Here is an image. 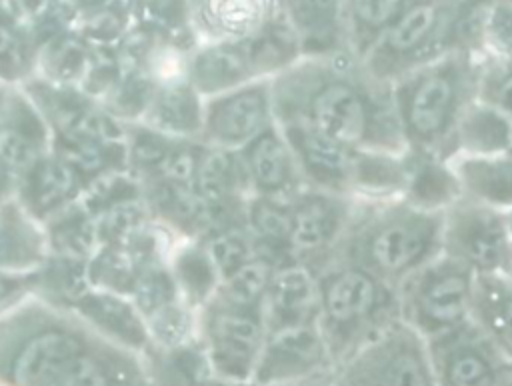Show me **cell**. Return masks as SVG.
I'll list each match as a JSON object with an SVG mask.
<instances>
[{"label":"cell","mask_w":512,"mask_h":386,"mask_svg":"<svg viewBox=\"0 0 512 386\" xmlns=\"http://www.w3.org/2000/svg\"><path fill=\"white\" fill-rule=\"evenodd\" d=\"M210 252H212V258H214V264L220 270L228 272V274H232L236 268H240L242 264L248 262V244L236 232L220 234L212 242Z\"/></svg>","instance_id":"34"},{"label":"cell","mask_w":512,"mask_h":386,"mask_svg":"<svg viewBox=\"0 0 512 386\" xmlns=\"http://www.w3.org/2000/svg\"><path fill=\"white\" fill-rule=\"evenodd\" d=\"M184 320L182 314L176 310H170L166 306L154 310V334L164 342V344H174L184 336Z\"/></svg>","instance_id":"36"},{"label":"cell","mask_w":512,"mask_h":386,"mask_svg":"<svg viewBox=\"0 0 512 386\" xmlns=\"http://www.w3.org/2000/svg\"><path fill=\"white\" fill-rule=\"evenodd\" d=\"M506 218V230H508V276H512V210L504 212Z\"/></svg>","instance_id":"43"},{"label":"cell","mask_w":512,"mask_h":386,"mask_svg":"<svg viewBox=\"0 0 512 386\" xmlns=\"http://www.w3.org/2000/svg\"><path fill=\"white\" fill-rule=\"evenodd\" d=\"M158 120L170 130H188L196 126V102L186 88H170L156 104Z\"/></svg>","instance_id":"28"},{"label":"cell","mask_w":512,"mask_h":386,"mask_svg":"<svg viewBox=\"0 0 512 386\" xmlns=\"http://www.w3.org/2000/svg\"><path fill=\"white\" fill-rule=\"evenodd\" d=\"M478 60L474 54L452 52L390 84L408 150L448 162L454 130L476 98Z\"/></svg>","instance_id":"3"},{"label":"cell","mask_w":512,"mask_h":386,"mask_svg":"<svg viewBox=\"0 0 512 386\" xmlns=\"http://www.w3.org/2000/svg\"><path fill=\"white\" fill-rule=\"evenodd\" d=\"M464 198L512 210V154H456L448 160Z\"/></svg>","instance_id":"14"},{"label":"cell","mask_w":512,"mask_h":386,"mask_svg":"<svg viewBox=\"0 0 512 386\" xmlns=\"http://www.w3.org/2000/svg\"><path fill=\"white\" fill-rule=\"evenodd\" d=\"M300 50V40L292 28V24L276 22L266 26L244 52L248 62H256L260 66H276L288 62Z\"/></svg>","instance_id":"25"},{"label":"cell","mask_w":512,"mask_h":386,"mask_svg":"<svg viewBox=\"0 0 512 386\" xmlns=\"http://www.w3.org/2000/svg\"><path fill=\"white\" fill-rule=\"evenodd\" d=\"M22 4H24L28 10L36 12V10H42V8L48 4V0H22Z\"/></svg>","instance_id":"44"},{"label":"cell","mask_w":512,"mask_h":386,"mask_svg":"<svg viewBox=\"0 0 512 386\" xmlns=\"http://www.w3.org/2000/svg\"><path fill=\"white\" fill-rule=\"evenodd\" d=\"M270 264L264 260H252L236 268L228 278V296L236 304L254 302L262 290L270 284Z\"/></svg>","instance_id":"27"},{"label":"cell","mask_w":512,"mask_h":386,"mask_svg":"<svg viewBox=\"0 0 512 386\" xmlns=\"http://www.w3.org/2000/svg\"><path fill=\"white\" fill-rule=\"evenodd\" d=\"M138 296H140L142 304L152 306V308H160L164 298L168 296V284H166V280L162 276L150 274V276L140 280Z\"/></svg>","instance_id":"37"},{"label":"cell","mask_w":512,"mask_h":386,"mask_svg":"<svg viewBox=\"0 0 512 386\" xmlns=\"http://www.w3.org/2000/svg\"><path fill=\"white\" fill-rule=\"evenodd\" d=\"M470 320L512 360V276L476 274Z\"/></svg>","instance_id":"16"},{"label":"cell","mask_w":512,"mask_h":386,"mask_svg":"<svg viewBox=\"0 0 512 386\" xmlns=\"http://www.w3.org/2000/svg\"><path fill=\"white\" fill-rule=\"evenodd\" d=\"M484 54L512 56V0H492L486 22Z\"/></svg>","instance_id":"29"},{"label":"cell","mask_w":512,"mask_h":386,"mask_svg":"<svg viewBox=\"0 0 512 386\" xmlns=\"http://www.w3.org/2000/svg\"><path fill=\"white\" fill-rule=\"evenodd\" d=\"M34 144L14 128H0V160L6 168H28L34 162Z\"/></svg>","instance_id":"33"},{"label":"cell","mask_w":512,"mask_h":386,"mask_svg":"<svg viewBox=\"0 0 512 386\" xmlns=\"http://www.w3.org/2000/svg\"><path fill=\"white\" fill-rule=\"evenodd\" d=\"M4 164H2V160H0V184H2V178H4Z\"/></svg>","instance_id":"48"},{"label":"cell","mask_w":512,"mask_h":386,"mask_svg":"<svg viewBox=\"0 0 512 386\" xmlns=\"http://www.w3.org/2000/svg\"><path fill=\"white\" fill-rule=\"evenodd\" d=\"M84 348V342L72 332H40L4 364L2 376L10 386H48L62 366Z\"/></svg>","instance_id":"12"},{"label":"cell","mask_w":512,"mask_h":386,"mask_svg":"<svg viewBox=\"0 0 512 386\" xmlns=\"http://www.w3.org/2000/svg\"><path fill=\"white\" fill-rule=\"evenodd\" d=\"M250 170L264 190H284L292 182V154L272 132L262 134L250 150Z\"/></svg>","instance_id":"22"},{"label":"cell","mask_w":512,"mask_h":386,"mask_svg":"<svg viewBox=\"0 0 512 386\" xmlns=\"http://www.w3.org/2000/svg\"><path fill=\"white\" fill-rule=\"evenodd\" d=\"M442 254V212L404 196L356 200L352 218L330 254L332 264L362 268L392 288Z\"/></svg>","instance_id":"2"},{"label":"cell","mask_w":512,"mask_h":386,"mask_svg":"<svg viewBox=\"0 0 512 386\" xmlns=\"http://www.w3.org/2000/svg\"><path fill=\"white\" fill-rule=\"evenodd\" d=\"M154 12L166 22H174L184 14L186 0H154Z\"/></svg>","instance_id":"41"},{"label":"cell","mask_w":512,"mask_h":386,"mask_svg":"<svg viewBox=\"0 0 512 386\" xmlns=\"http://www.w3.org/2000/svg\"><path fill=\"white\" fill-rule=\"evenodd\" d=\"M426 344L438 386H500L512 368L472 320Z\"/></svg>","instance_id":"9"},{"label":"cell","mask_w":512,"mask_h":386,"mask_svg":"<svg viewBox=\"0 0 512 386\" xmlns=\"http://www.w3.org/2000/svg\"><path fill=\"white\" fill-rule=\"evenodd\" d=\"M262 342L258 320L248 314H220L212 324V364L228 380H246Z\"/></svg>","instance_id":"15"},{"label":"cell","mask_w":512,"mask_h":386,"mask_svg":"<svg viewBox=\"0 0 512 386\" xmlns=\"http://www.w3.org/2000/svg\"><path fill=\"white\" fill-rule=\"evenodd\" d=\"M248 64L250 62L244 52L230 46H218L208 48L198 56L194 72L198 84L206 90H212L240 80L246 74Z\"/></svg>","instance_id":"24"},{"label":"cell","mask_w":512,"mask_h":386,"mask_svg":"<svg viewBox=\"0 0 512 386\" xmlns=\"http://www.w3.org/2000/svg\"><path fill=\"white\" fill-rule=\"evenodd\" d=\"M416 2L420 0H348L346 26L350 52L364 58L384 30Z\"/></svg>","instance_id":"20"},{"label":"cell","mask_w":512,"mask_h":386,"mask_svg":"<svg viewBox=\"0 0 512 386\" xmlns=\"http://www.w3.org/2000/svg\"><path fill=\"white\" fill-rule=\"evenodd\" d=\"M456 0H420L410 6L362 58L368 72L392 84L404 74L450 52Z\"/></svg>","instance_id":"6"},{"label":"cell","mask_w":512,"mask_h":386,"mask_svg":"<svg viewBox=\"0 0 512 386\" xmlns=\"http://www.w3.org/2000/svg\"><path fill=\"white\" fill-rule=\"evenodd\" d=\"M262 384L300 382L318 374L334 372V364L316 322L280 324L268 338L260 368Z\"/></svg>","instance_id":"10"},{"label":"cell","mask_w":512,"mask_h":386,"mask_svg":"<svg viewBox=\"0 0 512 386\" xmlns=\"http://www.w3.org/2000/svg\"><path fill=\"white\" fill-rule=\"evenodd\" d=\"M354 206L356 198L330 192L302 196L292 208V230L288 246L300 256H330L352 218Z\"/></svg>","instance_id":"11"},{"label":"cell","mask_w":512,"mask_h":386,"mask_svg":"<svg viewBox=\"0 0 512 386\" xmlns=\"http://www.w3.org/2000/svg\"><path fill=\"white\" fill-rule=\"evenodd\" d=\"M68 154L74 162H78L84 168H96L100 164V152L96 150V146L88 138L72 140V146H70Z\"/></svg>","instance_id":"40"},{"label":"cell","mask_w":512,"mask_h":386,"mask_svg":"<svg viewBox=\"0 0 512 386\" xmlns=\"http://www.w3.org/2000/svg\"><path fill=\"white\" fill-rule=\"evenodd\" d=\"M346 2L348 0H286L288 22L300 40L302 52L314 58L350 50Z\"/></svg>","instance_id":"13"},{"label":"cell","mask_w":512,"mask_h":386,"mask_svg":"<svg viewBox=\"0 0 512 386\" xmlns=\"http://www.w3.org/2000/svg\"><path fill=\"white\" fill-rule=\"evenodd\" d=\"M294 122L354 150L406 154L392 86L376 80L350 50L314 56L296 72Z\"/></svg>","instance_id":"1"},{"label":"cell","mask_w":512,"mask_h":386,"mask_svg":"<svg viewBox=\"0 0 512 386\" xmlns=\"http://www.w3.org/2000/svg\"><path fill=\"white\" fill-rule=\"evenodd\" d=\"M402 196L418 208L444 212L462 192L446 160L408 150V178Z\"/></svg>","instance_id":"18"},{"label":"cell","mask_w":512,"mask_h":386,"mask_svg":"<svg viewBox=\"0 0 512 386\" xmlns=\"http://www.w3.org/2000/svg\"><path fill=\"white\" fill-rule=\"evenodd\" d=\"M500 386H512V368H510V372L506 374V378H504V382Z\"/></svg>","instance_id":"45"},{"label":"cell","mask_w":512,"mask_h":386,"mask_svg":"<svg viewBox=\"0 0 512 386\" xmlns=\"http://www.w3.org/2000/svg\"><path fill=\"white\" fill-rule=\"evenodd\" d=\"M72 184H74V176L66 164L56 162V160L44 162L38 168L36 180H34L38 204L50 206V204L58 202L60 198H64L70 192Z\"/></svg>","instance_id":"30"},{"label":"cell","mask_w":512,"mask_h":386,"mask_svg":"<svg viewBox=\"0 0 512 386\" xmlns=\"http://www.w3.org/2000/svg\"><path fill=\"white\" fill-rule=\"evenodd\" d=\"M164 174L174 182H184L194 172V160L188 152H170L162 158Z\"/></svg>","instance_id":"38"},{"label":"cell","mask_w":512,"mask_h":386,"mask_svg":"<svg viewBox=\"0 0 512 386\" xmlns=\"http://www.w3.org/2000/svg\"><path fill=\"white\" fill-rule=\"evenodd\" d=\"M262 386H334V372L318 374L300 382H286V384H262Z\"/></svg>","instance_id":"42"},{"label":"cell","mask_w":512,"mask_h":386,"mask_svg":"<svg viewBox=\"0 0 512 386\" xmlns=\"http://www.w3.org/2000/svg\"><path fill=\"white\" fill-rule=\"evenodd\" d=\"M510 154H512V146H510Z\"/></svg>","instance_id":"49"},{"label":"cell","mask_w":512,"mask_h":386,"mask_svg":"<svg viewBox=\"0 0 512 386\" xmlns=\"http://www.w3.org/2000/svg\"><path fill=\"white\" fill-rule=\"evenodd\" d=\"M76 2L86 4V6H92V4H98V2H102V0H76Z\"/></svg>","instance_id":"47"},{"label":"cell","mask_w":512,"mask_h":386,"mask_svg":"<svg viewBox=\"0 0 512 386\" xmlns=\"http://www.w3.org/2000/svg\"><path fill=\"white\" fill-rule=\"evenodd\" d=\"M476 272L438 254L398 288L400 318L426 342L470 320Z\"/></svg>","instance_id":"5"},{"label":"cell","mask_w":512,"mask_h":386,"mask_svg":"<svg viewBox=\"0 0 512 386\" xmlns=\"http://www.w3.org/2000/svg\"><path fill=\"white\" fill-rule=\"evenodd\" d=\"M270 296L288 322H316L320 316V282L302 264L284 266L270 280Z\"/></svg>","instance_id":"19"},{"label":"cell","mask_w":512,"mask_h":386,"mask_svg":"<svg viewBox=\"0 0 512 386\" xmlns=\"http://www.w3.org/2000/svg\"><path fill=\"white\" fill-rule=\"evenodd\" d=\"M232 180V162L222 152L208 154L198 166V186L206 200H220Z\"/></svg>","instance_id":"31"},{"label":"cell","mask_w":512,"mask_h":386,"mask_svg":"<svg viewBox=\"0 0 512 386\" xmlns=\"http://www.w3.org/2000/svg\"><path fill=\"white\" fill-rule=\"evenodd\" d=\"M510 146L512 118L474 98L454 130L448 160L456 154H502Z\"/></svg>","instance_id":"17"},{"label":"cell","mask_w":512,"mask_h":386,"mask_svg":"<svg viewBox=\"0 0 512 386\" xmlns=\"http://www.w3.org/2000/svg\"><path fill=\"white\" fill-rule=\"evenodd\" d=\"M268 6L270 0H208L214 22L232 34H246L258 28Z\"/></svg>","instance_id":"26"},{"label":"cell","mask_w":512,"mask_h":386,"mask_svg":"<svg viewBox=\"0 0 512 386\" xmlns=\"http://www.w3.org/2000/svg\"><path fill=\"white\" fill-rule=\"evenodd\" d=\"M442 254L476 274L508 272L504 212L460 196L442 212Z\"/></svg>","instance_id":"8"},{"label":"cell","mask_w":512,"mask_h":386,"mask_svg":"<svg viewBox=\"0 0 512 386\" xmlns=\"http://www.w3.org/2000/svg\"><path fill=\"white\" fill-rule=\"evenodd\" d=\"M6 290H8V286H6V282L0 278V296H4Z\"/></svg>","instance_id":"46"},{"label":"cell","mask_w":512,"mask_h":386,"mask_svg":"<svg viewBox=\"0 0 512 386\" xmlns=\"http://www.w3.org/2000/svg\"><path fill=\"white\" fill-rule=\"evenodd\" d=\"M334 386H438L426 340L402 318L334 370Z\"/></svg>","instance_id":"7"},{"label":"cell","mask_w":512,"mask_h":386,"mask_svg":"<svg viewBox=\"0 0 512 386\" xmlns=\"http://www.w3.org/2000/svg\"><path fill=\"white\" fill-rule=\"evenodd\" d=\"M328 268L318 278V324L336 370L370 338L400 318V300L396 288L362 268L348 264Z\"/></svg>","instance_id":"4"},{"label":"cell","mask_w":512,"mask_h":386,"mask_svg":"<svg viewBox=\"0 0 512 386\" xmlns=\"http://www.w3.org/2000/svg\"><path fill=\"white\" fill-rule=\"evenodd\" d=\"M476 100L512 118V56H480Z\"/></svg>","instance_id":"23"},{"label":"cell","mask_w":512,"mask_h":386,"mask_svg":"<svg viewBox=\"0 0 512 386\" xmlns=\"http://www.w3.org/2000/svg\"><path fill=\"white\" fill-rule=\"evenodd\" d=\"M266 122V100L260 90L238 92L218 104L212 116V134L222 142H244L256 136Z\"/></svg>","instance_id":"21"},{"label":"cell","mask_w":512,"mask_h":386,"mask_svg":"<svg viewBox=\"0 0 512 386\" xmlns=\"http://www.w3.org/2000/svg\"><path fill=\"white\" fill-rule=\"evenodd\" d=\"M26 62V46L20 32L0 18V68L4 72H16Z\"/></svg>","instance_id":"35"},{"label":"cell","mask_w":512,"mask_h":386,"mask_svg":"<svg viewBox=\"0 0 512 386\" xmlns=\"http://www.w3.org/2000/svg\"><path fill=\"white\" fill-rule=\"evenodd\" d=\"M52 60L60 70H76L78 64L84 60L82 48L74 40H62L52 50Z\"/></svg>","instance_id":"39"},{"label":"cell","mask_w":512,"mask_h":386,"mask_svg":"<svg viewBox=\"0 0 512 386\" xmlns=\"http://www.w3.org/2000/svg\"><path fill=\"white\" fill-rule=\"evenodd\" d=\"M256 230L272 240L290 242L292 230V210H286L274 202H260L252 212Z\"/></svg>","instance_id":"32"}]
</instances>
